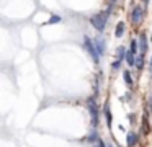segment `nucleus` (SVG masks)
Here are the masks:
<instances>
[{
	"instance_id": "obj_1",
	"label": "nucleus",
	"mask_w": 152,
	"mask_h": 147,
	"mask_svg": "<svg viewBox=\"0 0 152 147\" xmlns=\"http://www.w3.org/2000/svg\"><path fill=\"white\" fill-rule=\"evenodd\" d=\"M106 20H108V10L106 12H100V13H95V15L90 18V23L93 25V28L96 31H105L106 28Z\"/></svg>"
},
{
	"instance_id": "obj_2",
	"label": "nucleus",
	"mask_w": 152,
	"mask_h": 147,
	"mask_svg": "<svg viewBox=\"0 0 152 147\" xmlns=\"http://www.w3.org/2000/svg\"><path fill=\"white\" fill-rule=\"evenodd\" d=\"M83 44H85V49H87V52H88V54L92 56L93 62H95V64H98L100 54H98V51H96V48H95V42H93L92 39L88 38V36H85V38H83Z\"/></svg>"
},
{
	"instance_id": "obj_3",
	"label": "nucleus",
	"mask_w": 152,
	"mask_h": 147,
	"mask_svg": "<svg viewBox=\"0 0 152 147\" xmlns=\"http://www.w3.org/2000/svg\"><path fill=\"white\" fill-rule=\"evenodd\" d=\"M87 108H88L93 127H96V124H98V108H96V103H95L93 98H88V100H87Z\"/></svg>"
},
{
	"instance_id": "obj_4",
	"label": "nucleus",
	"mask_w": 152,
	"mask_h": 147,
	"mask_svg": "<svg viewBox=\"0 0 152 147\" xmlns=\"http://www.w3.org/2000/svg\"><path fill=\"white\" fill-rule=\"evenodd\" d=\"M142 16H144V10H142L141 7H134L132 12H131V21L134 23V25H139Z\"/></svg>"
},
{
	"instance_id": "obj_5",
	"label": "nucleus",
	"mask_w": 152,
	"mask_h": 147,
	"mask_svg": "<svg viewBox=\"0 0 152 147\" xmlns=\"http://www.w3.org/2000/svg\"><path fill=\"white\" fill-rule=\"evenodd\" d=\"M137 44H139V52H141V56H145V52H147V49H149V42H147V36H145L144 33L139 34Z\"/></svg>"
},
{
	"instance_id": "obj_6",
	"label": "nucleus",
	"mask_w": 152,
	"mask_h": 147,
	"mask_svg": "<svg viewBox=\"0 0 152 147\" xmlns=\"http://www.w3.org/2000/svg\"><path fill=\"white\" fill-rule=\"evenodd\" d=\"M136 144H137V134H136L134 131H131V132H128V136H126V146L134 147Z\"/></svg>"
},
{
	"instance_id": "obj_7",
	"label": "nucleus",
	"mask_w": 152,
	"mask_h": 147,
	"mask_svg": "<svg viewBox=\"0 0 152 147\" xmlns=\"http://www.w3.org/2000/svg\"><path fill=\"white\" fill-rule=\"evenodd\" d=\"M95 48H96V51H98V54H100V56H103V54H105L106 42L103 41L102 38H96V39H95Z\"/></svg>"
},
{
	"instance_id": "obj_8",
	"label": "nucleus",
	"mask_w": 152,
	"mask_h": 147,
	"mask_svg": "<svg viewBox=\"0 0 152 147\" xmlns=\"http://www.w3.org/2000/svg\"><path fill=\"white\" fill-rule=\"evenodd\" d=\"M136 59H137L136 54H132L131 51H128V54H126V62H128V65H131V67L136 65Z\"/></svg>"
},
{
	"instance_id": "obj_9",
	"label": "nucleus",
	"mask_w": 152,
	"mask_h": 147,
	"mask_svg": "<svg viewBox=\"0 0 152 147\" xmlns=\"http://www.w3.org/2000/svg\"><path fill=\"white\" fill-rule=\"evenodd\" d=\"M115 34H116V38H121L124 34V23H118V26L115 29Z\"/></svg>"
},
{
	"instance_id": "obj_10",
	"label": "nucleus",
	"mask_w": 152,
	"mask_h": 147,
	"mask_svg": "<svg viewBox=\"0 0 152 147\" xmlns=\"http://www.w3.org/2000/svg\"><path fill=\"white\" fill-rule=\"evenodd\" d=\"M105 116H106V123H108V127L111 126V111H110V105H105Z\"/></svg>"
},
{
	"instance_id": "obj_11",
	"label": "nucleus",
	"mask_w": 152,
	"mask_h": 147,
	"mask_svg": "<svg viewBox=\"0 0 152 147\" xmlns=\"http://www.w3.org/2000/svg\"><path fill=\"white\" fill-rule=\"evenodd\" d=\"M123 77H124V83L128 85H132V77H131V74H129V70H126L124 74H123Z\"/></svg>"
},
{
	"instance_id": "obj_12",
	"label": "nucleus",
	"mask_w": 152,
	"mask_h": 147,
	"mask_svg": "<svg viewBox=\"0 0 152 147\" xmlns=\"http://www.w3.org/2000/svg\"><path fill=\"white\" fill-rule=\"evenodd\" d=\"M136 67H137L139 70L144 67V56H141V54L137 56V59H136Z\"/></svg>"
},
{
	"instance_id": "obj_13",
	"label": "nucleus",
	"mask_w": 152,
	"mask_h": 147,
	"mask_svg": "<svg viewBox=\"0 0 152 147\" xmlns=\"http://www.w3.org/2000/svg\"><path fill=\"white\" fill-rule=\"evenodd\" d=\"M119 65H121V62H119V61H115V62H113V69H118Z\"/></svg>"
},
{
	"instance_id": "obj_14",
	"label": "nucleus",
	"mask_w": 152,
	"mask_h": 147,
	"mask_svg": "<svg viewBox=\"0 0 152 147\" xmlns=\"http://www.w3.org/2000/svg\"><path fill=\"white\" fill-rule=\"evenodd\" d=\"M149 110L152 111V95H151V97H149Z\"/></svg>"
},
{
	"instance_id": "obj_15",
	"label": "nucleus",
	"mask_w": 152,
	"mask_h": 147,
	"mask_svg": "<svg viewBox=\"0 0 152 147\" xmlns=\"http://www.w3.org/2000/svg\"><path fill=\"white\" fill-rule=\"evenodd\" d=\"M96 142H98V147H106V146H105V142H103V140H96Z\"/></svg>"
},
{
	"instance_id": "obj_16",
	"label": "nucleus",
	"mask_w": 152,
	"mask_h": 147,
	"mask_svg": "<svg viewBox=\"0 0 152 147\" xmlns=\"http://www.w3.org/2000/svg\"><path fill=\"white\" fill-rule=\"evenodd\" d=\"M151 74H152V59H151Z\"/></svg>"
}]
</instances>
